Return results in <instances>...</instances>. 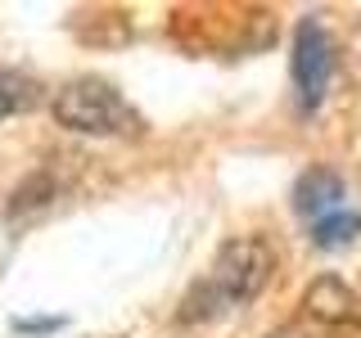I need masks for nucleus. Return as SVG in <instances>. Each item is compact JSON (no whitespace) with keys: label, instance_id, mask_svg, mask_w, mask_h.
Wrapping results in <instances>:
<instances>
[{"label":"nucleus","instance_id":"1","mask_svg":"<svg viewBox=\"0 0 361 338\" xmlns=\"http://www.w3.org/2000/svg\"><path fill=\"white\" fill-rule=\"evenodd\" d=\"M54 118L59 127L77 131V135H135L145 127L140 113L127 104L118 86L99 82V77H77L54 90Z\"/></svg>","mask_w":361,"mask_h":338},{"label":"nucleus","instance_id":"2","mask_svg":"<svg viewBox=\"0 0 361 338\" xmlns=\"http://www.w3.org/2000/svg\"><path fill=\"white\" fill-rule=\"evenodd\" d=\"M271 275H276V253L267 248V239H257V234H240V239H226L217 262H212L208 280L195 289L199 298L208 293L212 307H244V302H253L257 293L271 284Z\"/></svg>","mask_w":361,"mask_h":338},{"label":"nucleus","instance_id":"3","mask_svg":"<svg viewBox=\"0 0 361 338\" xmlns=\"http://www.w3.org/2000/svg\"><path fill=\"white\" fill-rule=\"evenodd\" d=\"M334 82V37L321 18H302L293 32V95L302 113H316Z\"/></svg>","mask_w":361,"mask_h":338},{"label":"nucleus","instance_id":"4","mask_svg":"<svg viewBox=\"0 0 361 338\" xmlns=\"http://www.w3.org/2000/svg\"><path fill=\"white\" fill-rule=\"evenodd\" d=\"M293 208L312 225L325 221L330 212L343 208V180H338L330 167H307V172L298 176V185H293Z\"/></svg>","mask_w":361,"mask_h":338},{"label":"nucleus","instance_id":"5","mask_svg":"<svg viewBox=\"0 0 361 338\" xmlns=\"http://www.w3.org/2000/svg\"><path fill=\"white\" fill-rule=\"evenodd\" d=\"M316 320H348L357 307V298H353V289L343 284V280H334V275H321L316 284L307 289V302H302Z\"/></svg>","mask_w":361,"mask_h":338},{"label":"nucleus","instance_id":"6","mask_svg":"<svg viewBox=\"0 0 361 338\" xmlns=\"http://www.w3.org/2000/svg\"><path fill=\"white\" fill-rule=\"evenodd\" d=\"M353 234H361V217L353 208H338V212H330L325 221H316L312 225V239L321 244V248H338V244H348Z\"/></svg>","mask_w":361,"mask_h":338},{"label":"nucleus","instance_id":"7","mask_svg":"<svg viewBox=\"0 0 361 338\" xmlns=\"http://www.w3.org/2000/svg\"><path fill=\"white\" fill-rule=\"evenodd\" d=\"M32 104V82H23L18 73H0V118Z\"/></svg>","mask_w":361,"mask_h":338},{"label":"nucleus","instance_id":"8","mask_svg":"<svg viewBox=\"0 0 361 338\" xmlns=\"http://www.w3.org/2000/svg\"><path fill=\"white\" fill-rule=\"evenodd\" d=\"M63 320H14V330L18 334H50V330H59Z\"/></svg>","mask_w":361,"mask_h":338}]
</instances>
